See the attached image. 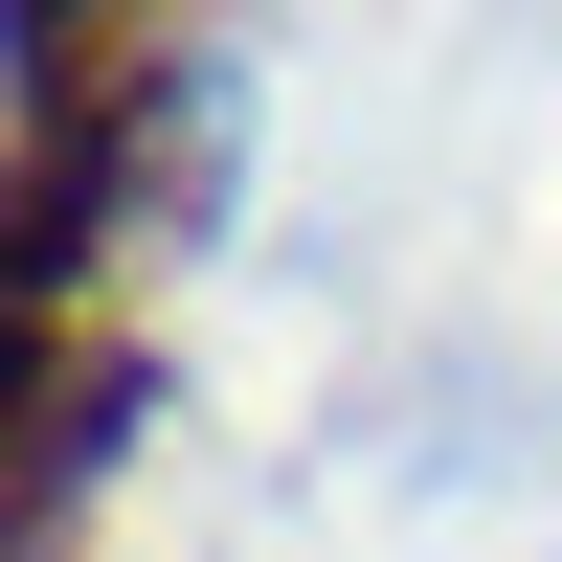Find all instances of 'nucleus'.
Listing matches in <instances>:
<instances>
[{
    "label": "nucleus",
    "mask_w": 562,
    "mask_h": 562,
    "mask_svg": "<svg viewBox=\"0 0 562 562\" xmlns=\"http://www.w3.org/2000/svg\"><path fill=\"white\" fill-rule=\"evenodd\" d=\"M180 113V23H45V113H23V270H90L113 180Z\"/></svg>",
    "instance_id": "f257e3e1"
}]
</instances>
